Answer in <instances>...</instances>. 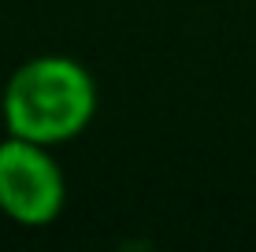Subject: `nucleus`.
Wrapping results in <instances>:
<instances>
[{
	"mask_svg": "<svg viewBox=\"0 0 256 252\" xmlns=\"http://www.w3.org/2000/svg\"><path fill=\"white\" fill-rule=\"evenodd\" d=\"M96 108H100V89L93 71L64 52H41L22 59L0 89L4 134L48 149L78 141L93 126Z\"/></svg>",
	"mask_w": 256,
	"mask_h": 252,
	"instance_id": "1",
	"label": "nucleus"
},
{
	"mask_svg": "<svg viewBox=\"0 0 256 252\" xmlns=\"http://www.w3.org/2000/svg\"><path fill=\"white\" fill-rule=\"evenodd\" d=\"M67 208V175L56 149L26 137H0V215L22 230H45Z\"/></svg>",
	"mask_w": 256,
	"mask_h": 252,
	"instance_id": "2",
	"label": "nucleus"
}]
</instances>
